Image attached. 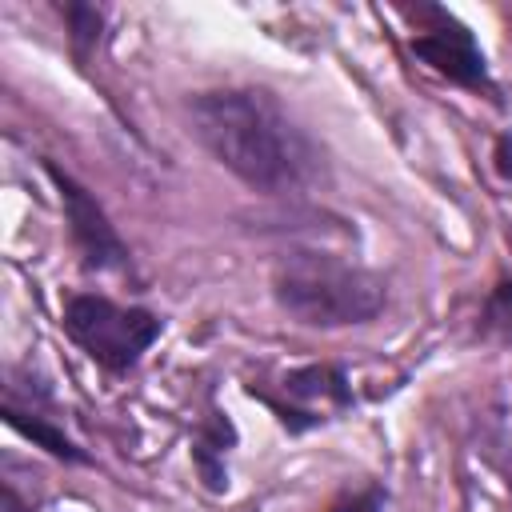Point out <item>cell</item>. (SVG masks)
<instances>
[{
  "mask_svg": "<svg viewBox=\"0 0 512 512\" xmlns=\"http://www.w3.org/2000/svg\"><path fill=\"white\" fill-rule=\"evenodd\" d=\"M196 140L264 196L308 192L324 176L320 144L268 88H216L188 100Z\"/></svg>",
  "mask_w": 512,
  "mask_h": 512,
  "instance_id": "6da1fadb",
  "label": "cell"
},
{
  "mask_svg": "<svg viewBox=\"0 0 512 512\" xmlns=\"http://www.w3.org/2000/svg\"><path fill=\"white\" fill-rule=\"evenodd\" d=\"M276 304L308 328H348L368 324L384 308V280L336 252L292 248L272 268Z\"/></svg>",
  "mask_w": 512,
  "mask_h": 512,
  "instance_id": "7a4b0ae2",
  "label": "cell"
},
{
  "mask_svg": "<svg viewBox=\"0 0 512 512\" xmlns=\"http://www.w3.org/2000/svg\"><path fill=\"white\" fill-rule=\"evenodd\" d=\"M64 332L72 344L104 372H128L160 336V316L148 308H124L96 292H76L64 300Z\"/></svg>",
  "mask_w": 512,
  "mask_h": 512,
  "instance_id": "3957f363",
  "label": "cell"
},
{
  "mask_svg": "<svg viewBox=\"0 0 512 512\" xmlns=\"http://www.w3.org/2000/svg\"><path fill=\"white\" fill-rule=\"evenodd\" d=\"M248 392L260 396L288 432H308V428L328 424V420H336L340 412L352 408L348 376L332 364L292 368V372L280 376L276 388H248Z\"/></svg>",
  "mask_w": 512,
  "mask_h": 512,
  "instance_id": "277c9868",
  "label": "cell"
},
{
  "mask_svg": "<svg viewBox=\"0 0 512 512\" xmlns=\"http://www.w3.org/2000/svg\"><path fill=\"white\" fill-rule=\"evenodd\" d=\"M416 20H424L412 36V52L432 68L440 72L444 80L468 88V92H484V96H496V84H492V72H488V60L472 36L468 24H460L452 12L436 8V4H424L416 8Z\"/></svg>",
  "mask_w": 512,
  "mask_h": 512,
  "instance_id": "5b68a950",
  "label": "cell"
},
{
  "mask_svg": "<svg viewBox=\"0 0 512 512\" xmlns=\"http://www.w3.org/2000/svg\"><path fill=\"white\" fill-rule=\"evenodd\" d=\"M44 172L52 176L56 192H60V204H64V220H68V232H72V244L80 252V264L92 268V272H120L128 268V248L124 240L116 236V228L108 224L104 208L92 200V192L84 184H76L68 172H60L52 160L44 164Z\"/></svg>",
  "mask_w": 512,
  "mask_h": 512,
  "instance_id": "8992f818",
  "label": "cell"
},
{
  "mask_svg": "<svg viewBox=\"0 0 512 512\" xmlns=\"http://www.w3.org/2000/svg\"><path fill=\"white\" fill-rule=\"evenodd\" d=\"M4 420L20 432V436H28L32 444H40V448H48L52 456H60V460H68V464H84L88 456L48 420V416H40L36 408L28 412V408H20V404H12V400H4Z\"/></svg>",
  "mask_w": 512,
  "mask_h": 512,
  "instance_id": "52a82bcc",
  "label": "cell"
},
{
  "mask_svg": "<svg viewBox=\"0 0 512 512\" xmlns=\"http://www.w3.org/2000/svg\"><path fill=\"white\" fill-rule=\"evenodd\" d=\"M480 328H484V336L512 344V280H500L492 288V296L484 300V312H480Z\"/></svg>",
  "mask_w": 512,
  "mask_h": 512,
  "instance_id": "ba28073f",
  "label": "cell"
},
{
  "mask_svg": "<svg viewBox=\"0 0 512 512\" xmlns=\"http://www.w3.org/2000/svg\"><path fill=\"white\" fill-rule=\"evenodd\" d=\"M64 16H68V28H72V48H76V56L88 60V48L100 40V20H104L100 8H92V4H68Z\"/></svg>",
  "mask_w": 512,
  "mask_h": 512,
  "instance_id": "9c48e42d",
  "label": "cell"
},
{
  "mask_svg": "<svg viewBox=\"0 0 512 512\" xmlns=\"http://www.w3.org/2000/svg\"><path fill=\"white\" fill-rule=\"evenodd\" d=\"M384 488L368 484V488H356V492H344L328 512H384Z\"/></svg>",
  "mask_w": 512,
  "mask_h": 512,
  "instance_id": "30bf717a",
  "label": "cell"
},
{
  "mask_svg": "<svg viewBox=\"0 0 512 512\" xmlns=\"http://www.w3.org/2000/svg\"><path fill=\"white\" fill-rule=\"evenodd\" d=\"M496 172L504 176V180H512V132H504L500 140H496Z\"/></svg>",
  "mask_w": 512,
  "mask_h": 512,
  "instance_id": "8fae6325",
  "label": "cell"
}]
</instances>
